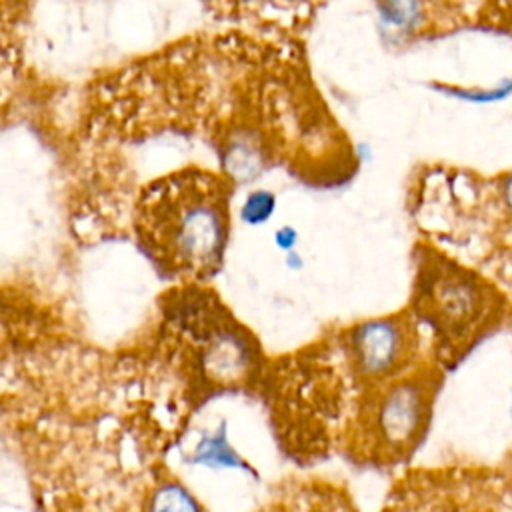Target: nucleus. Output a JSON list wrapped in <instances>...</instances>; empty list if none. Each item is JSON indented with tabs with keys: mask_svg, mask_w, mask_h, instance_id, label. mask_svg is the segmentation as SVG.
I'll return each instance as SVG.
<instances>
[{
	"mask_svg": "<svg viewBox=\"0 0 512 512\" xmlns=\"http://www.w3.org/2000/svg\"><path fill=\"white\" fill-rule=\"evenodd\" d=\"M230 200L232 182L224 174L196 166L168 172L136 198V244L162 276L204 282L224 262Z\"/></svg>",
	"mask_w": 512,
	"mask_h": 512,
	"instance_id": "1",
	"label": "nucleus"
},
{
	"mask_svg": "<svg viewBox=\"0 0 512 512\" xmlns=\"http://www.w3.org/2000/svg\"><path fill=\"white\" fill-rule=\"evenodd\" d=\"M418 256L414 316L430 326L438 360L452 364L504 322L508 298L486 276L434 248Z\"/></svg>",
	"mask_w": 512,
	"mask_h": 512,
	"instance_id": "2",
	"label": "nucleus"
},
{
	"mask_svg": "<svg viewBox=\"0 0 512 512\" xmlns=\"http://www.w3.org/2000/svg\"><path fill=\"white\" fill-rule=\"evenodd\" d=\"M438 382V368L432 366L414 368L382 388L368 416L380 450L400 456L418 444L430 420Z\"/></svg>",
	"mask_w": 512,
	"mask_h": 512,
	"instance_id": "3",
	"label": "nucleus"
},
{
	"mask_svg": "<svg viewBox=\"0 0 512 512\" xmlns=\"http://www.w3.org/2000/svg\"><path fill=\"white\" fill-rule=\"evenodd\" d=\"M356 370L368 378H398L414 368L420 334L416 316L404 312L354 326L346 336Z\"/></svg>",
	"mask_w": 512,
	"mask_h": 512,
	"instance_id": "4",
	"label": "nucleus"
},
{
	"mask_svg": "<svg viewBox=\"0 0 512 512\" xmlns=\"http://www.w3.org/2000/svg\"><path fill=\"white\" fill-rule=\"evenodd\" d=\"M382 22L402 38L436 36L464 24L486 0H374Z\"/></svg>",
	"mask_w": 512,
	"mask_h": 512,
	"instance_id": "5",
	"label": "nucleus"
},
{
	"mask_svg": "<svg viewBox=\"0 0 512 512\" xmlns=\"http://www.w3.org/2000/svg\"><path fill=\"white\" fill-rule=\"evenodd\" d=\"M192 460L196 464L210 466V468H240V466H244L242 458L236 454V450L228 442L224 424L218 430L208 432L200 438V442L194 448Z\"/></svg>",
	"mask_w": 512,
	"mask_h": 512,
	"instance_id": "6",
	"label": "nucleus"
},
{
	"mask_svg": "<svg viewBox=\"0 0 512 512\" xmlns=\"http://www.w3.org/2000/svg\"><path fill=\"white\" fill-rule=\"evenodd\" d=\"M148 512H202L194 496L178 482L160 484L148 502Z\"/></svg>",
	"mask_w": 512,
	"mask_h": 512,
	"instance_id": "7",
	"label": "nucleus"
},
{
	"mask_svg": "<svg viewBox=\"0 0 512 512\" xmlns=\"http://www.w3.org/2000/svg\"><path fill=\"white\" fill-rule=\"evenodd\" d=\"M272 210H274V196L266 190H256L246 198L242 208V218L252 224L264 222Z\"/></svg>",
	"mask_w": 512,
	"mask_h": 512,
	"instance_id": "8",
	"label": "nucleus"
},
{
	"mask_svg": "<svg viewBox=\"0 0 512 512\" xmlns=\"http://www.w3.org/2000/svg\"><path fill=\"white\" fill-rule=\"evenodd\" d=\"M482 14H488L496 24L512 32V0H486Z\"/></svg>",
	"mask_w": 512,
	"mask_h": 512,
	"instance_id": "9",
	"label": "nucleus"
},
{
	"mask_svg": "<svg viewBox=\"0 0 512 512\" xmlns=\"http://www.w3.org/2000/svg\"><path fill=\"white\" fill-rule=\"evenodd\" d=\"M500 200H502V208H504V216H506V224H512V172L504 174L498 188H496Z\"/></svg>",
	"mask_w": 512,
	"mask_h": 512,
	"instance_id": "10",
	"label": "nucleus"
},
{
	"mask_svg": "<svg viewBox=\"0 0 512 512\" xmlns=\"http://www.w3.org/2000/svg\"><path fill=\"white\" fill-rule=\"evenodd\" d=\"M510 420H512V394H510Z\"/></svg>",
	"mask_w": 512,
	"mask_h": 512,
	"instance_id": "11",
	"label": "nucleus"
}]
</instances>
